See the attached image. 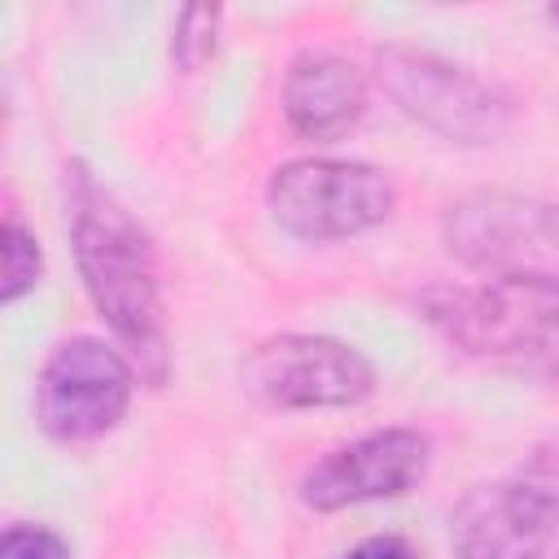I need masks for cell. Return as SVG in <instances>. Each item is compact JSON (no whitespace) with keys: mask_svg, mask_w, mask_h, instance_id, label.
<instances>
[{"mask_svg":"<svg viewBox=\"0 0 559 559\" xmlns=\"http://www.w3.org/2000/svg\"><path fill=\"white\" fill-rule=\"evenodd\" d=\"M70 231H74V262L96 314L109 323L131 367L148 384H162L170 367V345H166V310H162L153 245L140 231V223L109 192H100L79 166H74Z\"/></svg>","mask_w":559,"mask_h":559,"instance_id":"6da1fadb","label":"cell"},{"mask_svg":"<svg viewBox=\"0 0 559 559\" xmlns=\"http://www.w3.org/2000/svg\"><path fill=\"white\" fill-rule=\"evenodd\" d=\"M428 323L463 354L559 380V275H485L424 293Z\"/></svg>","mask_w":559,"mask_h":559,"instance_id":"7a4b0ae2","label":"cell"},{"mask_svg":"<svg viewBox=\"0 0 559 559\" xmlns=\"http://www.w3.org/2000/svg\"><path fill=\"white\" fill-rule=\"evenodd\" d=\"M376 83L380 92L419 127L454 140V144H493L511 122V100L428 48L415 44H384L376 48Z\"/></svg>","mask_w":559,"mask_h":559,"instance_id":"3957f363","label":"cell"},{"mask_svg":"<svg viewBox=\"0 0 559 559\" xmlns=\"http://www.w3.org/2000/svg\"><path fill=\"white\" fill-rule=\"evenodd\" d=\"M271 218L301 240H345L371 231L393 210V183L371 162L297 157L266 183Z\"/></svg>","mask_w":559,"mask_h":559,"instance_id":"277c9868","label":"cell"},{"mask_svg":"<svg viewBox=\"0 0 559 559\" xmlns=\"http://www.w3.org/2000/svg\"><path fill=\"white\" fill-rule=\"evenodd\" d=\"M445 249L485 275H559V205L472 192L445 210Z\"/></svg>","mask_w":559,"mask_h":559,"instance_id":"5b68a950","label":"cell"},{"mask_svg":"<svg viewBox=\"0 0 559 559\" xmlns=\"http://www.w3.org/2000/svg\"><path fill=\"white\" fill-rule=\"evenodd\" d=\"M240 380L258 402L280 411L358 406L376 389V371L354 345L314 332H280L258 341L240 367Z\"/></svg>","mask_w":559,"mask_h":559,"instance_id":"8992f818","label":"cell"},{"mask_svg":"<svg viewBox=\"0 0 559 559\" xmlns=\"http://www.w3.org/2000/svg\"><path fill=\"white\" fill-rule=\"evenodd\" d=\"M135 367L114 345L96 336L61 341L35 380V415L39 428L57 441H96L105 437L131 402Z\"/></svg>","mask_w":559,"mask_h":559,"instance_id":"52a82bcc","label":"cell"},{"mask_svg":"<svg viewBox=\"0 0 559 559\" xmlns=\"http://www.w3.org/2000/svg\"><path fill=\"white\" fill-rule=\"evenodd\" d=\"M454 559H559V493L528 480H489L450 511Z\"/></svg>","mask_w":559,"mask_h":559,"instance_id":"ba28073f","label":"cell"},{"mask_svg":"<svg viewBox=\"0 0 559 559\" xmlns=\"http://www.w3.org/2000/svg\"><path fill=\"white\" fill-rule=\"evenodd\" d=\"M428 467V437L415 428H380L328 450L301 476V502L314 511H341L354 502L397 498Z\"/></svg>","mask_w":559,"mask_h":559,"instance_id":"9c48e42d","label":"cell"},{"mask_svg":"<svg viewBox=\"0 0 559 559\" xmlns=\"http://www.w3.org/2000/svg\"><path fill=\"white\" fill-rule=\"evenodd\" d=\"M280 100H284L288 127L301 140L332 144L349 127H358L367 109V79L349 57L332 48H301L288 61Z\"/></svg>","mask_w":559,"mask_h":559,"instance_id":"30bf717a","label":"cell"},{"mask_svg":"<svg viewBox=\"0 0 559 559\" xmlns=\"http://www.w3.org/2000/svg\"><path fill=\"white\" fill-rule=\"evenodd\" d=\"M218 22H223V9H210V4H192L179 13L175 22V35H170V57L183 74L201 70L210 57H214V44H218Z\"/></svg>","mask_w":559,"mask_h":559,"instance_id":"8fae6325","label":"cell"},{"mask_svg":"<svg viewBox=\"0 0 559 559\" xmlns=\"http://www.w3.org/2000/svg\"><path fill=\"white\" fill-rule=\"evenodd\" d=\"M39 240L35 231H26L17 218L4 223V301L13 306L22 293H31L39 284Z\"/></svg>","mask_w":559,"mask_h":559,"instance_id":"7c38bea8","label":"cell"},{"mask_svg":"<svg viewBox=\"0 0 559 559\" xmlns=\"http://www.w3.org/2000/svg\"><path fill=\"white\" fill-rule=\"evenodd\" d=\"M0 559H74L70 542L44 524H9L0 537Z\"/></svg>","mask_w":559,"mask_h":559,"instance_id":"4fadbf2b","label":"cell"},{"mask_svg":"<svg viewBox=\"0 0 559 559\" xmlns=\"http://www.w3.org/2000/svg\"><path fill=\"white\" fill-rule=\"evenodd\" d=\"M345 559H415V546L397 533H376V537H362L354 550H345Z\"/></svg>","mask_w":559,"mask_h":559,"instance_id":"5bb4252c","label":"cell"},{"mask_svg":"<svg viewBox=\"0 0 559 559\" xmlns=\"http://www.w3.org/2000/svg\"><path fill=\"white\" fill-rule=\"evenodd\" d=\"M546 17H550V22L559 26V4H550V9H546Z\"/></svg>","mask_w":559,"mask_h":559,"instance_id":"9a60e30c","label":"cell"}]
</instances>
